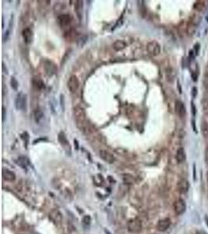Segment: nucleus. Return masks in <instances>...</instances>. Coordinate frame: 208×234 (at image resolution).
Returning a JSON list of instances; mask_svg holds the SVG:
<instances>
[{"mask_svg":"<svg viewBox=\"0 0 208 234\" xmlns=\"http://www.w3.org/2000/svg\"><path fill=\"white\" fill-rule=\"evenodd\" d=\"M73 116L76 122V126L80 130L85 131L87 129V120H86V113L84 109L80 106H77L73 109Z\"/></svg>","mask_w":208,"mask_h":234,"instance_id":"f257e3e1","label":"nucleus"},{"mask_svg":"<svg viewBox=\"0 0 208 234\" xmlns=\"http://www.w3.org/2000/svg\"><path fill=\"white\" fill-rule=\"evenodd\" d=\"M147 53L151 56H157L161 53V45L156 41H151L148 42L146 47Z\"/></svg>","mask_w":208,"mask_h":234,"instance_id":"f03ea898","label":"nucleus"},{"mask_svg":"<svg viewBox=\"0 0 208 234\" xmlns=\"http://www.w3.org/2000/svg\"><path fill=\"white\" fill-rule=\"evenodd\" d=\"M27 95L22 92H20L17 95L15 98V106L16 109L18 110H26L27 109Z\"/></svg>","mask_w":208,"mask_h":234,"instance_id":"7ed1b4c3","label":"nucleus"},{"mask_svg":"<svg viewBox=\"0 0 208 234\" xmlns=\"http://www.w3.org/2000/svg\"><path fill=\"white\" fill-rule=\"evenodd\" d=\"M128 230L132 233H137L142 229V223L138 219H133L129 221L127 225Z\"/></svg>","mask_w":208,"mask_h":234,"instance_id":"20e7f679","label":"nucleus"},{"mask_svg":"<svg viewBox=\"0 0 208 234\" xmlns=\"http://www.w3.org/2000/svg\"><path fill=\"white\" fill-rule=\"evenodd\" d=\"M80 87V81L77 76L72 75L67 81V88L71 93H76Z\"/></svg>","mask_w":208,"mask_h":234,"instance_id":"39448f33","label":"nucleus"},{"mask_svg":"<svg viewBox=\"0 0 208 234\" xmlns=\"http://www.w3.org/2000/svg\"><path fill=\"white\" fill-rule=\"evenodd\" d=\"M44 69L48 76H51L57 72V67L51 60H46L44 61Z\"/></svg>","mask_w":208,"mask_h":234,"instance_id":"423d86ee","label":"nucleus"},{"mask_svg":"<svg viewBox=\"0 0 208 234\" xmlns=\"http://www.w3.org/2000/svg\"><path fill=\"white\" fill-rule=\"evenodd\" d=\"M58 23L62 28H66L71 24L72 17L69 14H61L58 16Z\"/></svg>","mask_w":208,"mask_h":234,"instance_id":"0eeeda50","label":"nucleus"},{"mask_svg":"<svg viewBox=\"0 0 208 234\" xmlns=\"http://www.w3.org/2000/svg\"><path fill=\"white\" fill-rule=\"evenodd\" d=\"M186 204L182 199L177 200L174 204V211L178 216L183 214L186 211Z\"/></svg>","mask_w":208,"mask_h":234,"instance_id":"6e6552de","label":"nucleus"},{"mask_svg":"<svg viewBox=\"0 0 208 234\" xmlns=\"http://www.w3.org/2000/svg\"><path fill=\"white\" fill-rule=\"evenodd\" d=\"M49 219L55 224H61L63 222V215L58 209H53L49 213Z\"/></svg>","mask_w":208,"mask_h":234,"instance_id":"1a4fd4ad","label":"nucleus"},{"mask_svg":"<svg viewBox=\"0 0 208 234\" xmlns=\"http://www.w3.org/2000/svg\"><path fill=\"white\" fill-rule=\"evenodd\" d=\"M99 154L100 157H101L103 161H104L107 163H109V164H112L115 162V160H116L114 155L112 153L109 152V151H106V150H101L99 151Z\"/></svg>","mask_w":208,"mask_h":234,"instance_id":"9d476101","label":"nucleus"},{"mask_svg":"<svg viewBox=\"0 0 208 234\" xmlns=\"http://www.w3.org/2000/svg\"><path fill=\"white\" fill-rule=\"evenodd\" d=\"M189 188H190V183H189L188 180H186V179H181L178 182L177 189H178V192L181 194H186L188 192Z\"/></svg>","mask_w":208,"mask_h":234,"instance_id":"9b49d317","label":"nucleus"},{"mask_svg":"<svg viewBox=\"0 0 208 234\" xmlns=\"http://www.w3.org/2000/svg\"><path fill=\"white\" fill-rule=\"evenodd\" d=\"M59 141L62 146L63 147V148H64L67 152H71L70 145H69V141H68L67 138H66V135H65V133H63V132H60V133L59 134Z\"/></svg>","mask_w":208,"mask_h":234,"instance_id":"f8f14e48","label":"nucleus"},{"mask_svg":"<svg viewBox=\"0 0 208 234\" xmlns=\"http://www.w3.org/2000/svg\"><path fill=\"white\" fill-rule=\"evenodd\" d=\"M22 36L26 44H31L33 41V31L30 27H26L22 31Z\"/></svg>","mask_w":208,"mask_h":234,"instance_id":"ddd939ff","label":"nucleus"},{"mask_svg":"<svg viewBox=\"0 0 208 234\" xmlns=\"http://www.w3.org/2000/svg\"><path fill=\"white\" fill-rule=\"evenodd\" d=\"M171 225V221L169 219H164L160 220L157 223V230L161 231V232H164V231H166L169 228Z\"/></svg>","mask_w":208,"mask_h":234,"instance_id":"4468645a","label":"nucleus"},{"mask_svg":"<svg viewBox=\"0 0 208 234\" xmlns=\"http://www.w3.org/2000/svg\"><path fill=\"white\" fill-rule=\"evenodd\" d=\"M175 112L180 117H184L186 116V107L182 101H179V100L176 101V102H175Z\"/></svg>","mask_w":208,"mask_h":234,"instance_id":"2eb2a0df","label":"nucleus"},{"mask_svg":"<svg viewBox=\"0 0 208 234\" xmlns=\"http://www.w3.org/2000/svg\"><path fill=\"white\" fill-rule=\"evenodd\" d=\"M32 84H33L34 88L37 91H42L45 88V83L39 77H34L32 80Z\"/></svg>","mask_w":208,"mask_h":234,"instance_id":"dca6fc26","label":"nucleus"},{"mask_svg":"<svg viewBox=\"0 0 208 234\" xmlns=\"http://www.w3.org/2000/svg\"><path fill=\"white\" fill-rule=\"evenodd\" d=\"M2 177L8 182H14L16 179V175L13 172L10 171L7 169H3L2 170Z\"/></svg>","mask_w":208,"mask_h":234,"instance_id":"f3484780","label":"nucleus"},{"mask_svg":"<svg viewBox=\"0 0 208 234\" xmlns=\"http://www.w3.org/2000/svg\"><path fill=\"white\" fill-rule=\"evenodd\" d=\"M186 155L185 150L183 148H179L177 150L176 152V160L178 163L183 162L186 160Z\"/></svg>","mask_w":208,"mask_h":234,"instance_id":"a211bd4d","label":"nucleus"},{"mask_svg":"<svg viewBox=\"0 0 208 234\" xmlns=\"http://www.w3.org/2000/svg\"><path fill=\"white\" fill-rule=\"evenodd\" d=\"M197 23L193 22V20H190V22H188L186 26V34L188 35H193V34L195 33L196 29H197Z\"/></svg>","mask_w":208,"mask_h":234,"instance_id":"6ab92c4d","label":"nucleus"},{"mask_svg":"<svg viewBox=\"0 0 208 234\" xmlns=\"http://www.w3.org/2000/svg\"><path fill=\"white\" fill-rule=\"evenodd\" d=\"M126 47V43L122 40H116L114 43L112 44V48H114L115 51H119L121 50L124 49Z\"/></svg>","mask_w":208,"mask_h":234,"instance_id":"aec40b11","label":"nucleus"},{"mask_svg":"<svg viewBox=\"0 0 208 234\" xmlns=\"http://www.w3.org/2000/svg\"><path fill=\"white\" fill-rule=\"evenodd\" d=\"M200 129H201V133L203 137L206 138L208 137V121L207 120L203 119L201 123H200Z\"/></svg>","mask_w":208,"mask_h":234,"instance_id":"412c9836","label":"nucleus"},{"mask_svg":"<svg viewBox=\"0 0 208 234\" xmlns=\"http://www.w3.org/2000/svg\"><path fill=\"white\" fill-rule=\"evenodd\" d=\"M17 162L18 164L20 165V166L23 168H26L27 166H28L29 164H30V162H29L28 158L24 157V156H20L19 157L18 159H17Z\"/></svg>","mask_w":208,"mask_h":234,"instance_id":"4be33fe9","label":"nucleus"},{"mask_svg":"<svg viewBox=\"0 0 208 234\" xmlns=\"http://www.w3.org/2000/svg\"><path fill=\"white\" fill-rule=\"evenodd\" d=\"M202 106L203 111L208 113V92H206L202 98Z\"/></svg>","mask_w":208,"mask_h":234,"instance_id":"5701e85b","label":"nucleus"},{"mask_svg":"<svg viewBox=\"0 0 208 234\" xmlns=\"http://www.w3.org/2000/svg\"><path fill=\"white\" fill-rule=\"evenodd\" d=\"M83 9V1H76V3H75V10H76V14L78 15V17L80 18V17H82V14H81V11H82Z\"/></svg>","mask_w":208,"mask_h":234,"instance_id":"b1692460","label":"nucleus"},{"mask_svg":"<svg viewBox=\"0 0 208 234\" xmlns=\"http://www.w3.org/2000/svg\"><path fill=\"white\" fill-rule=\"evenodd\" d=\"M43 116H44V114L41 109H38L35 110V114H34V117H35V120L37 123H38L41 120H42Z\"/></svg>","mask_w":208,"mask_h":234,"instance_id":"393cba45","label":"nucleus"},{"mask_svg":"<svg viewBox=\"0 0 208 234\" xmlns=\"http://www.w3.org/2000/svg\"><path fill=\"white\" fill-rule=\"evenodd\" d=\"M193 7L197 11H203L205 7V1H197L193 5Z\"/></svg>","mask_w":208,"mask_h":234,"instance_id":"a878e982","label":"nucleus"},{"mask_svg":"<svg viewBox=\"0 0 208 234\" xmlns=\"http://www.w3.org/2000/svg\"><path fill=\"white\" fill-rule=\"evenodd\" d=\"M123 180H124V183H126V184L130 185L134 182V178L131 175L126 174L123 176Z\"/></svg>","mask_w":208,"mask_h":234,"instance_id":"bb28decb","label":"nucleus"},{"mask_svg":"<svg viewBox=\"0 0 208 234\" xmlns=\"http://www.w3.org/2000/svg\"><path fill=\"white\" fill-rule=\"evenodd\" d=\"M10 84H11V88H13L14 91H17L19 86V83L17 81V80L16 79V77L14 76H12L11 80H10Z\"/></svg>","mask_w":208,"mask_h":234,"instance_id":"cd10ccee","label":"nucleus"},{"mask_svg":"<svg viewBox=\"0 0 208 234\" xmlns=\"http://www.w3.org/2000/svg\"><path fill=\"white\" fill-rule=\"evenodd\" d=\"M166 75H167L168 80H171V81H172L174 79V77H175V73H174V71L172 69H168V70H166Z\"/></svg>","mask_w":208,"mask_h":234,"instance_id":"c85d7f7f","label":"nucleus"},{"mask_svg":"<svg viewBox=\"0 0 208 234\" xmlns=\"http://www.w3.org/2000/svg\"><path fill=\"white\" fill-rule=\"evenodd\" d=\"M63 9V4L59 3V2H58V3L55 4V6H54V10L55 11H56L57 13H59V12H61Z\"/></svg>","mask_w":208,"mask_h":234,"instance_id":"c756f323","label":"nucleus"},{"mask_svg":"<svg viewBox=\"0 0 208 234\" xmlns=\"http://www.w3.org/2000/svg\"><path fill=\"white\" fill-rule=\"evenodd\" d=\"M191 113L193 116H195L196 114H197V108H196V105H194V103L193 101L191 102Z\"/></svg>","mask_w":208,"mask_h":234,"instance_id":"7c9ffc66","label":"nucleus"},{"mask_svg":"<svg viewBox=\"0 0 208 234\" xmlns=\"http://www.w3.org/2000/svg\"><path fill=\"white\" fill-rule=\"evenodd\" d=\"M83 223L86 225H89L91 223V217L89 216H86L83 219Z\"/></svg>","mask_w":208,"mask_h":234,"instance_id":"2f4dec72","label":"nucleus"},{"mask_svg":"<svg viewBox=\"0 0 208 234\" xmlns=\"http://www.w3.org/2000/svg\"><path fill=\"white\" fill-rule=\"evenodd\" d=\"M197 94H198V91H197V87H193L192 88V96L193 98H196L197 96Z\"/></svg>","mask_w":208,"mask_h":234,"instance_id":"473e14b6","label":"nucleus"},{"mask_svg":"<svg viewBox=\"0 0 208 234\" xmlns=\"http://www.w3.org/2000/svg\"><path fill=\"white\" fill-rule=\"evenodd\" d=\"M2 122H4L6 120V108L4 106H2Z\"/></svg>","mask_w":208,"mask_h":234,"instance_id":"72a5a7b5","label":"nucleus"},{"mask_svg":"<svg viewBox=\"0 0 208 234\" xmlns=\"http://www.w3.org/2000/svg\"><path fill=\"white\" fill-rule=\"evenodd\" d=\"M192 79H193V80L194 82H197V80H198V75H197V73L196 72L192 73Z\"/></svg>","mask_w":208,"mask_h":234,"instance_id":"f704fd0d","label":"nucleus"},{"mask_svg":"<svg viewBox=\"0 0 208 234\" xmlns=\"http://www.w3.org/2000/svg\"><path fill=\"white\" fill-rule=\"evenodd\" d=\"M205 160H206V162L208 164V147L205 150Z\"/></svg>","mask_w":208,"mask_h":234,"instance_id":"c9c22d12","label":"nucleus"},{"mask_svg":"<svg viewBox=\"0 0 208 234\" xmlns=\"http://www.w3.org/2000/svg\"><path fill=\"white\" fill-rule=\"evenodd\" d=\"M2 72H3V73H6V74H8V70H7V69L6 68V66L3 63H2Z\"/></svg>","mask_w":208,"mask_h":234,"instance_id":"e433bc0d","label":"nucleus"},{"mask_svg":"<svg viewBox=\"0 0 208 234\" xmlns=\"http://www.w3.org/2000/svg\"><path fill=\"white\" fill-rule=\"evenodd\" d=\"M204 86L208 88V76L207 77H206V76L204 77Z\"/></svg>","mask_w":208,"mask_h":234,"instance_id":"4c0bfd02","label":"nucleus"},{"mask_svg":"<svg viewBox=\"0 0 208 234\" xmlns=\"http://www.w3.org/2000/svg\"><path fill=\"white\" fill-rule=\"evenodd\" d=\"M196 234H207V233L203 230H197V232H196Z\"/></svg>","mask_w":208,"mask_h":234,"instance_id":"58836bf2","label":"nucleus"},{"mask_svg":"<svg viewBox=\"0 0 208 234\" xmlns=\"http://www.w3.org/2000/svg\"><path fill=\"white\" fill-rule=\"evenodd\" d=\"M2 28H4V17H2Z\"/></svg>","mask_w":208,"mask_h":234,"instance_id":"ea45409f","label":"nucleus"},{"mask_svg":"<svg viewBox=\"0 0 208 234\" xmlns=\"http://www.w3.org/2000/svg\"><path fill=\"white\" fill-rule=\"evenodd\" d=\"M206 180H207V182H208V172H207V173H206Z\"/></svg>","mask_w":208,"mask_h":234,"instance_id":"a19ab883","label":"nucleus"}]
</instances>
